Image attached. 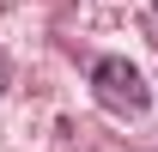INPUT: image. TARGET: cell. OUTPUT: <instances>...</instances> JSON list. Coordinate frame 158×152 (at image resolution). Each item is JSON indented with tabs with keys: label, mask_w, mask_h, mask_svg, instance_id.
Returning a JSON list of instances; mask_svg holds the SVG:
<instances>
[{
	"label": "cell",
	"mask_w": 158,
	"mask_h": 152,
	"mask_svg": "<svg viewBox=\"0 0 158 152\" xmlns=\"http://www.w3.org/2000/svg\"><path fill=\"white\" fill-rule=\"evenodd\" d=\"M91 91H98V103L103 110H116V116H140L146 110V79L134 73V61H98V67H91Z\"/></svg>",
	"instance_id": "6da1fadb"
}]
</instances>
